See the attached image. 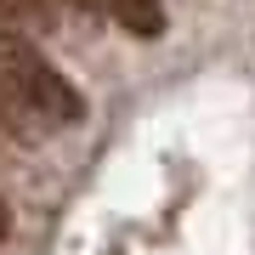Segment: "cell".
Segmentation results:
<instances>
[{"mask_svg":"<svg viewBox=\"0 0 255 255\" xmlns=\"http://www.w3.org/2000/svg\"><path fill=\"white\" fill-rule=\"evenodd\" d=\"M11 233V210H6V199H0V238Z\"/></svg>","mask_w":255,"mask_h":255,"instance_id":"8992f818","label":"cell"},{"mask_svg":"<svg viewBox=\"0 0 255 255\" xmlns=\"http://www.w3.org/2000/svg\"><path fill=\"white\" fill-rule=\"evenodd\" d=\"M23 114H28V108L6 91V85H0V130H23Z\"/></svg>","mask_w":255,"mask_h":255,"instance_id":"277c9868","label":"cell"},{"mask_svg":"<svg viewBox=\"0 0 255 255\" xmlns=\"http://www.w3.org/2000/svg\"><path fill=\"white\" fill-rule=\"evenodd\" d=\"M51 6H80V11H97V0H51Z\"/></svg>","mask_w":255,"mask_h":255,"instance_id":"5b68a950","label":"cell"},{"mask_svg":"<svg viewBox=\"0 0 255 255\" xmlns=\"http://www.w3.org/2000/svg\"><path fill=\"white\" fill-rule=\"evenodd\" d=\"M114 6V23L136 40H159L164 34V0H108Z\"/></svg>","mask_w":255,"mask_h":255,"instance_id":"7a4b0ae2","label":"cell"},{"mask_svg":"<svg viewBox=\"0 0 255 255\" xmlns=\"http://www.w3.org/2000/svg\"><path fill=\"white\" fill-rule=\"evenodd\" d=\"M0 11L28 28H51V0H0Z\"/></svg>","mask_w":255,"mask_h":255,"instance_id":"3957f363","label":"cell"},{"mask_svg":"<svg viewBox=\"0 0 255 255\" xmlns=\"http://www.w3.org/2000/svg\"><path fill=\"white\" fill-rule=\"evenodd\" d=\"M0 85H6L34 119H46V125H80L85 119V97L28 46L23 23L6 17V11H0Z\"/></svg>","mask_w":255,"mask_h":255,"instance_id":"6da1fadb","label":"cell"}]
</instances>
